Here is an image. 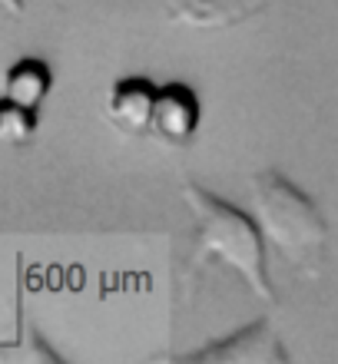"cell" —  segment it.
Returning a JSON list of instances; mask_svg holds the SVG:
<instances>
[{
    "instance_id": "obj_1",
    "label": "cell",
    "mask_w": 338,
    "mask_h": 364,
    "mask_svg": "<svg viewBox=\"0 0 338 364\" xmlns=\"http://www.w3.org/2000/svg\"><path fill=\"white\" fill-rule=\"evenodd\" d=\"M179 196L193 215L196 259L216 262V265L236 272L255 298H262L265 305H279V295H275L269 275V252H265V239H262L255 219L236 209L232 202H226L223 196L203 189L199 182H186Z\"/></svg>"
},
{
    "instance_id": "obj_2",
    "label": "cell",
    "mask_w": 338,
    "mask_h": 364,
    "mask_svg": "<svg viewBox=\"0 0 338 364\" xmlns=\"http://www.w3.org/2000/svg\"><path fill=\"white\" fill-rule=\"evenodd\" d=\"M252 219L265 245L279 252L302 275H319L329 249V222L309 192H302L279 169L252 176Z\"/></svg>"
},
{
    "instance_id": "obj_3",
    "label": "cell",
    "mask_w": 338,
    "mask_h": 364,
    "mask_svg": "<svg viewBox=\"0 0 338 364\" xmlns=\"http://www.w3.org/2000/svg\"><path fill=\"white\" fill-rule=\"evenodd\" d=\"M179 361H193V364H285L289 351L282 348V338L275 331L269 318H255L249 325L236 328L229 335L206 341L196 351L179 355Z\"/></svg>"
},
{
    "instance_id": "obj_4",
    "label": "cell",
    "mask_w": 338,
    "mask_h": 364,
    "mask_svg": "<svg viewBox=\"0 0 338 364\" xmlns=\"http://www.w3.org/2000/svg\"><path fill=\"white\" fill-rule=\"evenodd\" d=\"M199 123H203L199 93L183 80L159 83L153 103V119H149V139L169 146V149H186V146H193Z\"/></svg>"
},
{
    "instance_id": "obj_5",
    "label": "cell",
    "mask_w": 338,
    "mask_h": 364,
    "mask_svg": "<svg viewBox=\"0 0 338 364\" xmlns=\"http://www.w3.org/2000/svg\"><path fill=\"white\" fill-rule=\"evenodd\" d=\"M156 90H159V83L143 77V73H130V77L113 80V87L107 93V119L116 133L130 136V139L149 136Z\"/></svg>"
},
{
    "instance_id": "obj_6",
    "label": "cell",
    "mask_w": 338,
    "mask_h": 364,
    "mask_svg": "<svg viewBox=\"0 0 338 364\" xmlns=\"http://www.w3.org/2000/svg\"><path fill=\"white\" fill-rule=\"evenodd\" d=\"M166 17L189 30H232L265 14L269 0H163Z\"/></svg>"
},
{
    "instance_id": "obj_7",
    "label": "cell",
    "mask_w": 338,
    "mask_h": 364,
    "mask_svg": "<svg viewBox=\"0 0 338 364\" xmlns=\"http://www.w3.org/2000/svg\"><path fill=\"white\" fill-rule=\"evenodd\" d=\"M57 73L43 57H20L14 60L0 77V96L27 109H43L47 96L53 93Z\"/></svg>"
},
{
    "instance_id": "obj_8",
    "label": "cell",
    "mask_w": 338,
    "mask_h": 364,
    "mask_svg": "<svg viewBox=\"0 0 338 364\" xmlns=\"http://www.w3.org/2000/svg\"><path fill=\"white\" fill-rule=\"evenodd\" d=\"M40 129V109H27L0 96V143L27 146Z\"/></svg>"
},
{
    "instance_id": "obj_9",
    "label": "cell",
    "mask_w": 338,
    "mask_h": 364,
    "mask_svg": "<svg viewBox=\"0 0 338 364\" xmlns=\"http://www.w3.org/2000/svg\"><path fill=\"white\" fill-rule=\"evenodd\" d=\"M0 7L7 10L10 17H23V10H27V0H0Z\"/></svg>"
}]
</instances>
